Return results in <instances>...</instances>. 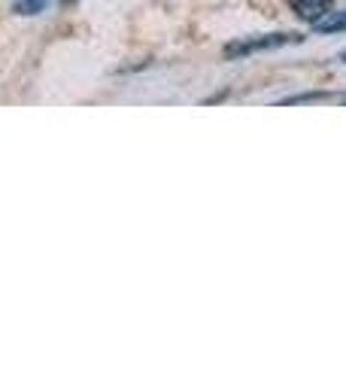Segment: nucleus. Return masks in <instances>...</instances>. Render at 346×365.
I'll return each instance as SVG.
<instances>
[{
    "instance_id": "f257e3e1",
    "label": "nucleus",
    "mask_w": 346,
    "mask_h": 365,
    "mask_svg": "<svg viewBox=\"0 0 346 365\" xmlns=\"http://www.w3.org/2000/svg\"><path fill=\"white\" fill-rule=\"evenodd\" d=\"M304 34L301 31H271V34H249V37H237L231 40L222 55L228 61H243L252 58L258 52H273V49H283V46H295L301 43Z\"/></svg>"
},
{
    "instance_id": "0eeeda50",
    "label": "nucleus",
    "mask_w": 346,
    "mask_h": 365,
    "mask_svg": "<svg viewBox=\"0 0 346 365\" xmlns=\"http://www.w3.org/2000/svg\"><path fill=\"white\" fill-rule=\"evenodd\" d=\"M340 61H343V64H346V52H343V55H340Z\"/></svg>"
},
{
    "instance_id": "f03ea898",
    "label": "nucleus",
    "mask_w": 346,
    "mask_h": 365,
    "mask_svg": "<svg viewBox=\"0 0 346 365\" xmlns=\"http://www.w3.org/2000/svg\"><path fill=\"white\" fill-rule=\"evenodd\" d=\"M288 9H292L295 19H301L304 25L316 28L322 19H328L334 13V0H288Z\"/></svg>"
},
{
    "instance_id": "39448f33",
    "label": "nucleus",
    "mask_w": 346,
    "mask_h": 365,
    "mask_svg": "<svg viewBox=\"0 0 346 365\" xmlns=\"http://www.w3.org/2000/svg\"><path fill=\"white\" fill-rule=\"evenodd\" d=\"M328 91H307V95H288L280 101V107H292V104H316V101H328Z\"/></svg>"
},
{
    "instance_id": "7ed1b4c3",
    "label": "nucleus",
    "mask_w": 346,
    "mask_h": 365,
    "mask_svg": "<svg viewBox=\"0 0 346 365\" xmlns=\"http://www.w3.org/2000/svg\"><path fill=\"white\" fill-rule=\"evenodd\" d=\"M313 31H319V34H343L346 31V9H340V13H331L328 19H322Z\"/></svg>"
},
{
    "instance_id": "423d86ee",
    "label": "nucleus",
    "mask_w": 346,
    "mask_h": 365,
    "mask_svg": "<svg viewBox=\"0 0 346 365\" xmlns=\"http://www.w3.org/2000/svg\"><path fill=\"white\" fill-rule=\"evenodd\" d=\"M58 4H61V6H73L76 0H58Z\"/></svg>"
},
{
    "instance_id": "20e7f679",
    "label": "nucleus",
    "mask_w": 346,
    "mask_h": 365,
    "mask_svg": "<svg viewBox=\"0 0 346 365\" xmlns=\"http://www.w3.org/2000/svg\"><path fill=\"white\" fill-rule=\"evenodd\" d=\"M46 4H49V0H13V13L31 19V16H40Z\"/></svg>"
}]
</instances>
